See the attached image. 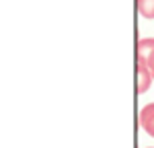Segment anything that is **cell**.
Instances as JSON below:
<instances>
[{"instance_id":"1","label":"cell","mask_w":154,"mask_h":148,"mask_svg":"<svg viewBox=\"0 0 154 148\" xmlns=\"http://www.w3.org/2000/svg\"><path fill=\"white\" fill-rule=\"evenodd\" d=\"M154 54V37H144L138 41V49H136V56H138V64H148L150 56Z\"/></svg>"},{"instance_id":"2","label":"cell","mask_w":154,"mask_h":148,"mask_svg":"<svg viewBox=\"0 0 154 148\" xmlns=\"http://www.w3.org/2000/svg\"><path fill=\"white\" fill-rule=\"evenodd\" d=\"M140 125H142V130L146 134L154 138V103H148V105L142 107V111H140Z\"/></svg>"},{"instance_id":"3","label":"cell","mask_w":154,"mask_h":148,"mask_svg":"<svg viewBox=\"0 0 154 148\" xmlns=\"http://www.w3.org/2000/svg\"><path fill=\"white\" fill-rule=\"evenodd\" d=\"M136 70H138V76H136V80H138V93L144 95V93H148V88L152 85V74L148 70V66H144V64H136Z\"/></svg>"},{"instance_id":"4","label":"cell","mask_w":154,"mask_h":148,"mask_svg":"<svg viewBox=\"0 0 154 148\" xmlns=\"http://www.w3.org/2000/svg\"><path fill=\"white\" fill-rule=\"evenodd\" d=\"M138 11L144 19H154V0H138Z\"/></svg>"},{"instance_id":"5","label":"cell","mask_w":154,"mask_h":148,"mask_svg":"<svg viewBox=\"0 0 154 148\" xmlns=\"http://www.w3.org/2000/svg\"><path fill=\"white\" fill-rule=\"evenodd\" d=\"M146 66H148V70H150V74H152V78H154V54L150 56V60H148Z\"/></svg>"}]
</instances>
